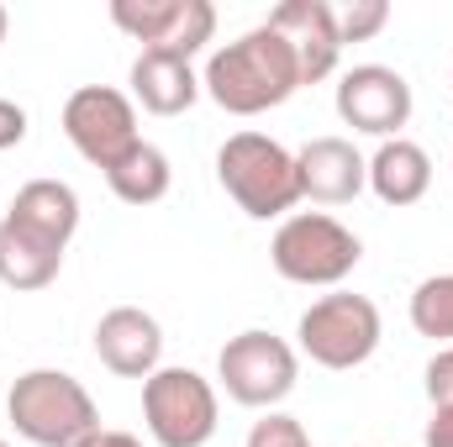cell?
Instances as JSON below:
<instances>
[{"instance_id": "obj_19", "label": "cell", "mask_w": 453, "mask_h": 447, "mask_svg": "<svg viewBox=\"0 0 453 447\" xmlns=\"http://www.w3.org/2000/svg\"><path fill=\"white\" fill-rule=\"evenodd\" d=\"M427 432L422 447H453V347H438L427 358Z\"/></svg>"}, {"instance_id": "obj_11", "label": "cell", "mask_w": 453, "mask_h": 447, "mask_svg": "<svg viewBox=\"0 0 453 447\" xmlns=\"http://www.w3.org/2000/svg\"><path fill=\"white\" fill-rule=\"evenodd\" d=\"M269 27L296 48L301 64V85H322L342 58V37H338V16L327 0H280L269 11Z\"/></svg>"}, {"instance_id": "obj_10", "label": "cell", "mask_w": 453, "mask_h": 447, "mask_svg": "<svg viewBox=\"0 0 453 447\" xmlns=\"http://www.w3.org/2000/svg\"><path fill=\"white\" fill-rule=\"evenodd\" d=\"M338 116L342 126L364 132V137H401V126L411 121V85L406 74L385 69V64H358L338 80Z\"/></svg>"}, {"instance_id": "obj_23", "label": "cell", "mask_w": 453, "mask_h": 447, "mask_svg": "<svg viewBox=\"0 0 453 447\" xmlns=\"http://www.w3.org/2000/svg\"><path fill=\"white\" fill-rule=\"evenodd\" d=\"M21 137H27V111H21L16 101H5V95H0V153H5V148H16Z\"/></svg>"}, {"instance_id": "obj_26", "label": "cell", "mask_w": 453, "mask_h": 447, "mask_svg": "<svg viewBox=\"0 0 453 447\" xmlns=\"http://www.w3.org/2000/svg\"><path fill=\"white\" fill-rule=\"evenodd\" d=\"M0 447H11V443H0Z\"/></svg>"}, {"instance_id": "obj_2", "label": "cell", "mask_w": 453, "mask_h": 447, "mask_svg": "<svg viewBox=\"0 0 453 447\" xmlns=\"http://www.w3.org/2000/svg\"><path fill=\"white\" fill-rule=\"evenodd\" d=\"M217 179L237 201V211L253 222H274V216H290L301 206L296 153L264 132H232L226 137L217 148Z\"/></svg>"}, {"instance_id": "obj_9", "label": "cell", "mask_w": 453, "mask_h": 447, "mask_svg": "<svg viewBox=\"0 0 453 447\" xmlns=\"http://www.w3.org/2000/svg\"><path fill=\"white\" fill-rule=\"evenodd\" d=\"M111 21L132 42H142V53L174 58H196L217 37L211 0H111Z\"/></svg>"}, {"instance_id": "obj_21", "label": "cell", "mask_w": 453, "mask_h": 447, "mask_svg": "<svg viewBox=\"0 0 453 447\" xmlns=\"http://www.w3.org/2000/svg\"><path fill=\"white\" fill-rule=\"evenodd\" d=\"M333 16H338V37H342V48H348V42L380 37L385 21H390V5H385V0H348L342 11L333 5Z\"/></svg>"}, {"instance_id": "obj_13", "label": "cell", "mask_w": 453, "mask_h": 447, "mask_svg": "<svg viewBox=\"0 0 453 447\" xmlns=\"http://www.w3.org/2000/svg\"><path fill=\"white\" fill-rule=\"evenodd\" d=\"M296 169H301V201L317 206H348L369 190V158L348 137H311L296 153Z\"/></svg>"}, {"instance_id": "obj_18", "label": "cell", "mask_w": 453, "mask_h": 447, "mask_svg": "<svg viewBox=\"0 0 453 447\" xmlns=\"http://www.w3.org/2000/svg\"><path fill=\"white\" fill-rule=\"evenodd\" d=\"M106 185H111V195L121 206H153V201H164L169 185H174L169 153L153 148V142H137L116 169H106Z\"/></svg>"}, {"instance_id": "obj_22", "label": "cell", "mask_w": 453, "mask_h": 447, "mask_svg": "<svg viewBox=\"0 0 453 447\" xmlns=\"http://www.w3.org/2000/svg\"><path fill=\"white\" fill-rule=\"evenodd\" d=\"M242 447H311V437H306V427H301L296 416L269 411L264 421H253V432H248Z\"/></svg>"}, {"instance_id": "obj_24", "label": "cell", "mask_w": 453, "mask_h": 447, "mask_svg": "<svg viewBox=\"0 0 453 447\" xmlns=\"http://www.w3.org/2000/svg\"><path fill=\"white\" fill-rule=\"evenodd\" d=\"M80 447H142V443H137L132 432H111V427H96V432H90V437H85Z\"/></svg>"}, {"instance_id": "obj_1", "label": "cell", "mask_w": 453, "mask_h": 447, "mask_svg": "<svg viewBox=\"0 0 453 447\" xmlns=\"http://www.w3.org/2000/svg\"><path fill=\"white\" fill-rule=\"evenodd\" d=\"M201 90L222 106L226 116H264L274 106H285L296 90H301V64H296V48L264 21L242 37L222 42L211 58H206V74H201Z\"/></svg>"}, {"instance_id": "obj_6", "label": "cell", "mask_w": 453, "mask_h": 447, "mask_svg": "<svg viewBox=\"0 0 453 447\" xmlns=\"http://www.w3.org/2000/svg\"><path fill=\"white\" fill-rule=\"evenodd\" d=\"M217 384L196 368H158L142 379V421L158 447H206L217 437Z\"/></svg>"}, {"instance_id": "obj_8", "label": "cell", "mask_w": 453, "mask_h": 447, "mask_svg": "<svg viewBox=\"0 0 453 447\" xmlns=\"http://www.w3.org/2000/svg\"><path fill=\"white\" fill-rule=\"evenodd\" d=\"M64 137L74 142V153L85 163H96L101 174L116 169L142 137H137V106L132 95H121L111 85H80L64 101Z\"/></svg>"}, {"instance_id": "obj_16", "label": "cell", "mask_w": 453, "mask_h": 447, "mask_svg": "<svg viewBox=\"0 0 453 447\" xmlns=\"http://www.w3.org/2000/svg\"><path fill=\"white\" fill-rule=\"evenodd\" d=\"M369 190L385 201V206H417L427 190H433V158L427 148H417L411 137H390L374 148L369 158Z\"/></svg>"}, {"instance_id": "obj_5", "label": "cell", "mask_w": 453, "mask_h": 447, "mask_svg": "<svg viewBox=\"0 0 453 447\" xmlns=\"http://www.w3.org/2000/svg\"><path fill=\"white\" fill-rule=\"evenodd\" d=\"M296 337H301V352L317 368L342 374V368H358V363L374 358V347L385 337V322H380V306L369 295L338 290V295H322V300H311L301 311Z\"/></svg>"}, {"instance_id": "obj_17", "label": "cell", "mask_w": 453, "mask_h": 447, "mask_svg": "<svg viewBox=\"0 0 453 447\" xmlns=\"http://www.w3.org/2000/svg\"><path fill=\"white\" fill-rule=\"evenodd\" d=\"M64 269V253L27 237L21 226H11L0 216V284L5 290H48Z\"/></svg>"}, {"instance_id": "obj_4", "label": "cell", "mask_w": 453, "mask_h": 447, "mask_svg": "<svg viewBox=\"0 0 453 447\" xmlns=\"http://www.w3.org/2000/svg\"><path fill=\"white\" fill-rule=\"evenodd\" d=\"M364 258V242L327 211H290L274 242H269V263L280 279L306 284V290H333L342 284Z\"/></svg>"}, {"instance_id": "obj_14", "label": "cell", "mask_w": 453, "mask_h": 447, "mask_svg": "<svg viewBox=\"0 0 453 447\" xmlns=\"http://www.w3.org/2000/svg\"><path fill=\"white\" fill-rule=\"evenodd\" d=\"M5 222L64 253V247L74 242V231H80V195H74V185H64V179H32V185L16 190Z\"/></svg>"}, {"instance_id": "obj_15", "label": "cell", "mask_w": 453, "mask_h": 447, "mask_svg": "<svg viewBox=\"0 0 453 447\" xmlns=\"http://www.w3.org/2000/svg\"><path fill=\"white\" fill-rule=\"evenodd\" d=\"M132 101L153 116H185L201 101V74L190 58L174 53H137L132 58Z\"/></svg>"}, {"instance_id": "obj_3", "label": "cell", "mask_w": 453, "mask_h": 447, "mask_svg": "<svg viewBox=\"0 0 453 447\" xmlns=\"http://www.w3.org/2000/svg\"><path fill=\"white\" fill-rule=\"evenodd\" d=\"M5 421L16 427V437L32 447H80L96 427L101 411L90 400V390L64 374V368H27L11 395H5Z\"/></svg>"}, {"instance_id": "obj_7", "label": "cell", "mask_w": 453, "mask_h": 447, "mask_svg": "<svg viewBox=\"0 0 453 447\" xmlns=\"http://www.w3.org/2000/svg\"><path fill=\"white\" fill-rule=\"evenodd\" d=\"M217 379H222L226 400L248 405V411H274L296 379H301V358L285 337L248 327V332L226 337V347L217 352Z\"/></svg>"}, {"instance_id": "obj_12", "label": "cell", "mask_w": 453, "mask_h": 447, "mask_svg": "<svg viewBox=\"0 0 453 447\" xmlns=\"http://www.w3.org/2000/svg\"><path fill=\"white\" fill-rule=\"evenodd\" d=\"M96 358L116 379H148L164 368V327L142 306H116L96 322Z\"/></svg>"}, {"instance_id": "obj_20", "label": "cell", "mask_w": 453, "mask_h": 447, "mask_svg": "<svg viewBox=\"0 0 453 447\" xmlns=\"http://www.w3.org/2000/svg\"><path fill=\"white\" fill-rule=\"evenodd\" d=\"M411 327L433 342H449L453 347V274H433L417 284L411 295Z\"/></svg>"}, {"instance_id": "obj_25", "label": "cell", "mask_w": 453, "mask_h": 447, "mask_svg": "<svg viewBox=\"0 0 453 447\" xmlns=\"http://www.w3.org/2000/svg\"><path fill=\"white\" fill-rule=\"evenodd\" d=\"M5 27H11V16H5V5H0V42H5Z\"/></svg>"}]
</instances>
